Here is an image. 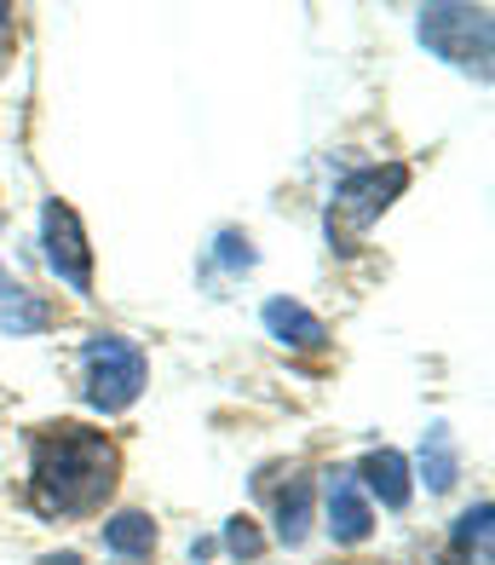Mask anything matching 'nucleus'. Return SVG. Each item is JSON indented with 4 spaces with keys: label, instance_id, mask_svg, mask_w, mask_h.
Returning a JSON list of instances; mask_svg holds the SVG:
<instances>
[{
    "label": "nucleus",
    "instance_id": "nucleus-3",
    "mask_svg": "<svg viewBox=\"0 0 495 565\" xmlns=\"http://www.w3.org/2000/svg\"><path fill=\"white\" fill-rule=\"evenodd\" d=\"M415 30H421L427 53L455 64L461 75L489 82V41H495L489 7H421V23H415Z\"/></svg>",
    "mask_w": 495,
    "mask_h": 565
},
{
    "label": "nucleus",
    "instance_id": "nucleus-14",
    "mask_svg": "<svg viewBox=\"0 0 495 565\" xmlns=\"http://www.w3.org/2000/svg\"><path fill=\"white\" fill-rule=\"evenodd\" d=\"M219 543H225L230 559H259V554H266V531H259L248 513H237V520H225V536H219Z\"/></svg>",
    "mask_w": 495,
    "mask_h": 565
},
{
    "label": "nucleus",
    "instance_id": "nucleus-4",
    "mask_svg": "<svg viewBox=\"0 0 495 565\" xmlns=\"http://www.w3.org/2000/svg\"><path fill=\"white\" fill-rule=\"evenodd\" d=\"M41 248H46L52 277H58L69 295L87 300V295H93V248H87L82 214H75L64 196H46V202H41Z\"/></svg>",
    "mask_w": 495,
    "mask_h": 565
},
{
    "label": "nucleus",
    "instance_id": "nucleus-9",
    "mask_svg": "<svg viewBox=\"0 0 495 565\" xmlns=\"http://www.w3.org/2000/svg\"><path fill=\"white\" fill-rule=\"evenodd\" d=\"M357 484H363V497L380 502L386 513H403L409 497H415L409 456L403 450H369V456H363V468H357Z\"/></svg>",
    "mask_w": 495,
    "mask_h": 565
},
{
    "label": "nucleus",
    "instance_id": "nucleus-1",
    "mask_svg": "<svg viewBox=\"0 0 495 565\" xmlns=\"http://www.w3.org/2000/svg\"><path fill=\"white\" fill-rule=\"evenodd\" d=\"M116 479H121V456L98 427L58 422L30 439V502L46 520L98 513L116 497Z\"/></svg>",
    "mask_w": 495,
    "mask_h": 565
},
{
    "label": "nucleus",
    "instance_id": "nucleus-10",
    "mask_svg": "<svg viewBox=\"0 0 495 565\" xmlns=\"http://www.w3.org/2000/svg\"><path fill=\"white\" fill-rule=\"evenodd\" d=\"M98 536H104V554H116V559H127V565H139V559L155 554V520H150L144 508L110 513V520L98 525Z\"/></svg>",
    "mask_w": 495,
    "mask_h": 565
},
{
    "label": "nucleus",
    "instance_id": "nucleus-8",
    "mask_svg": "<svg viewBox=\"0 0 495 565\" xmlns=\"http://www.w3.org/2000/svg\"><path fill=\"white\" fill-rule=\"evenodd\" d=\"M259 318H266L277 347H289V352H329V323L311 312V306L289 300V295H271Z\"/></svg>",
    "mask_w": 495,
    "mask_h": 565
},
{
    "label": "nucleus",
    "instance_id": "nucleus-7",
    "mask_svg": "<svg viewBox=\"0 0 495 565\" xmlns=\"http://www.w3.org/2000/svg\"><path fill=\"white\" fill-rule=\"evenodd\" d=\"M52 323H58L52 300H46V295H35L30 282H18L7 266H0V335L23 341V335H46Z\"/></svg>",
    "mask_w": 495,
    "mask_h": 565
},
{
    "label": "nucleus",
    "instance_id": "nucleus-6",
    "mask_svg": "<svg viewBox=\"0 0 495 565\" xmlns=\"http://www.w3.org/2000/svg\"><path fill=\"white\" fill-rule=\"evenodd\" d=\"M323 531H329L334 548L369 543V531H375V502L363 497V484H357L352 468H334V473L323 479Z\"/></svg>",
    "mask_w": 495,
    "mask_h": 565
},
{
    "label": "nucleus",
    "instance_id": "nucleus-11",
    "mask_svg": "<svg viewBox=\"0 0 495 565\" xmlns=\"http://www.w3.org/2000/svg\"><path fill=\"white\" fill-rule=\"evenodd\" d=\"M311 525H318V491H311V479H289V491H277V543L300 548Z\"/></svg>",
    "mask_w": 495,
    "mask_h": 565
},
{
    "label": "nucleus",
    "instance_id": "nucleus-15",
    "mask_svg": "<svg viewBox=\"0 0 495 565\" xmlns=\"http://www.w3.org/2000/svg\"><path fill=\"white\" fill-rule=\"evenodd\" d=\"M41 565H82V554H46Z\"/></svg>",
    "mask_w": 495,
    "mask_h": 565
},
{
    "label": "nucleus",
    "instance_id": "nucleus-13",
    "mask_svg": "<svg viewBox=\"0 0 495 565\" xmlns=\"http://www.w3.org/2000/svg\"><path fill=\"white\" fill-rule=\"evenodd\" d=\"M489 520H495L489 502H473V508L455 520V554H461V559L478 554V565H489Z\"/></svg>",
    "mask_w": 495,
    "mask_h": 565
},
{
    "label": "nucleus",
    "instance_id": "nucleus-5",
    "mask_svg": "<svg viewBox=\"0 0 495 565\" xmlns=\"http://www.w3.org/2000/svg\"><path fill=\"white\" fill-rule=\"evenodd\" d=\"M409 191V168L403 162H369V168H352L334 191V214H341L352 231H369L392 202Z\"/></svg>",
    "mask_w": 495,
    "mask_h": 565
},
{
    "label": "nucleus",
    "instance_id": "nucleus-12",
    "mask_svg": "<svg viewBox=\"0 0 495 565\" xmlns=\"http://www.w3.org/2000/svg\"><path fill=\"white\" fill-rule=\"evenodd\" d=\"M421 479H427V491H450V484L461 479V456H455V439H450V427H444V422H432V427H427V445H421Z\"/></svg>",
    "mask_w": 495,
    "mask_h": 565
},
{
    "label": "nucleus",
    "instance_id": "nucleus-16",
    "mask_svg": "<svg viewBox=\"0 0 495 565\" xmlns=\"http://www.w3.org/2000/svg\"><path fill=\"white\" fill-rule=\"evenodd\" d=\"M7 18H12V7H0V23H7Z\"/></svg>",
    "mask_w": 495,
    "mask_h": 565
},
{
    "label": "nucleus",
    "instance_id": "nucleus-2",
    "mask_svg": "<svg viewBox=\"0 0 495 565\" xmlns=\"http://www.w3.org/2000/svg\"><path fill=\"white\" fill-rule=\"evenodd\" d=\"M150 387V358L139 341L116 335V329H98L87 335L82 347V393L98 416H121V409H133Z\"/></svg>",
    "mask_w": 495,
    "mask_h": 565
}]
</instances>
